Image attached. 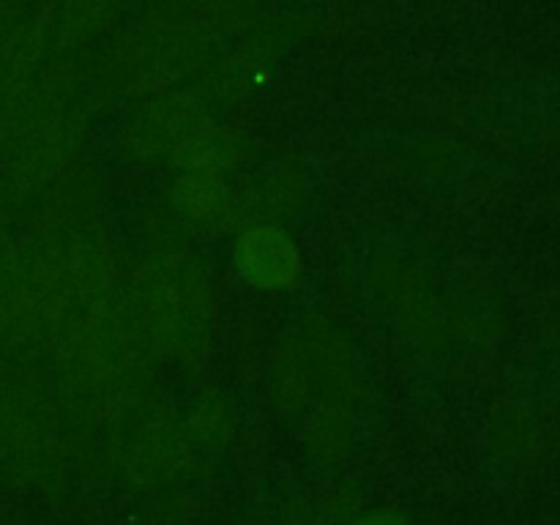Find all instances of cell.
<instances>
[{"instance_id":"1","label":"cell","mask_w":560,"mask_h":525,"mask_svg":"<svg viewBox=\"0 0 560 525\" xmlns=\"http://www.w3.org/2000/svg\"><path fill=\"white\" fill-rule=\"evenodd\" d=\"M235 268L246 282L257 288H279V284H288L299 271V249L282 230H249L235 246Z\"/></svg>"}]
</instances>
